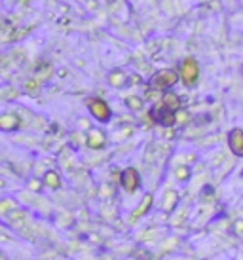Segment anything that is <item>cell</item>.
<instances>
[{
  "label": "cell",
  "instance_id": "cell-8",
  "mask_svg": "<svg viewBox=\"0 0 243 260\" xmlns=\"http://www.w3.org/2000/svg\"><path fill=\"white\" fill-rule=\"evenodd\" d=\"M0 126H2L4 130H12V128L17 126V116H2Z\"/></svg>",
  "mask_w": 243,
  "mask_h": 260
},
{
  "label": "cell",
  "instance_id": "cell-10",
  "mask_svg": "<svg viewBox=\"0 0 243 260\" xmlns=\"http://www.w3.org/2000/svg\"><path fill=\"white\" fill-rule=\"evenodd\" d=\"M101 145H103V135H101L99 131H93L91 137H89V146H95L97 148Z\"/></svg>",
  "mask_w": 243,
  "mask_h": 260
},
{
  "label": "cell",
  "instance_id": "cell-1",
  "mask_svg": "<svg viewBox=\"0 0 243 260\" xmlns=\"http://www.w3.org/2000/svg\"><path fill=\"white\" fill-rule=\"evenodd\" d=\"M177 80H179V76L175 71H160L152 76L150 86L158 87V89H165V87H171L173 84H177Z\"/></svg>",
  "mask_w": 243,
  "mask_h": 260
},
{
  "label": "cell",
  "instance_id": "cell-2",
  "mask_svg": "<svg viewBox=\"0 0 243 260\" xmlns=\"http://www.w3.org/2000/svg\"><path fill=\"white\" fill-rule=\"evenodd\" d=\"M150 116L156 120L160 126H165V128H171L173 124H175V112H173L171 108H167L165 104H162V106H156V108H152V112Z\"/></svg>",
  "mask_w": 243,
  "mask_h": 260
},
{
  "label": "cell",
  "instance_id": "cell-5",
  "mask_svg": "<svg viewBox=\"0 0 243 260\" xmlns=\"http://www.w3.org/2000/svg\"><path fill=\"white\" fill-rule=\"evenodd\" d=\"M183 78H185L186 84H194L198 80V63L194 59H186L183 63Z\"/></svg>",
  "mask_w": 243,
  "mask_h": 260
},
{
  "label": "cell",
  "instance_id": "cell-11",
  "mask_svg": "<svg viewBox=\"0 0 243 260\" xmlns=\"http://www.w3.org/2000/svg\"><path fill=\"white\" fill-rule=\"evenodd\" d=\"M46 184H50L52 188L59 186V177L55 173H48L46 175Z\"/></svg>",
  "mask_w": 243,
  "mask_h": 260
},
{
  "label": "cell",
  "instance_id": "cell-13",
  "mask_svg": "<svg viewBox=\"0 0 243 260\" xmlns=\"http://www.w3.org/2000/svg\"><path fill=\"white\" fill-rule=\"evenodd\" d=\"M177 175H179V179H186V177H188V171H186V169H179Z\"/></svg>",
  "mask_w": 243,
  "mask_h": 260
},
{
  "label": "cell",
  "instance_id": "cell-9",
  "mask_svg": "<svg viewBox=\"0 0 243 260\" xmlns=\"http://www.w3.org/2000/svg\"><path fill=\"white\" fill-rule=\"evenodd\" d=\"M150 203H152V196H146V198H144V202L141 203V207H139V209H137V211H135V217H141V215H144V213H146V209H148V205H150Z\"/></svg>",
  "mask_w": 243,
  "mask_h": 260
},
{
  "label": "cell",
  "instance_id": "cell-4",
  "mask_svg": "<svg viewBox=\"0 0 243 260\" xmlns=\"http://www.w3.org/2000/svg\"><path fill=\"white\" fill-rule=\"evenodd\" d=\"M228 145H230V150H232L236 156H243V131L242 130L230 131Z\"/></svg>",
  "mask_w": 243,
  "mask_h": 260
},
{
  "label": "cell",
  "instance_id": "cell-12",
  "mask_svg": "<svg viewBox=\"0 0 243 260\" xmlns=\"http://www.w3.org/2000/svg\"><path fill=\"white\" fill-rule=\"evenodd\" d=\"M128 104L131 106V108L139 110V108L143 106V101H141V99H137V97H129V99H128Z\"/></svg>",
  "mask_w": 243,
  "mask_h": 260
},
{
  "label": "cell",
  "instance_id": "cell-3",
  "mask_svg": "<svg viewBox=\"0 0 243 260\" xmlns=\"http://www.w3.org/2000/svg\"><path fill=\"white\" fill-rule=\"evenodd\" d=\"M87 106H89L91 114L95 116L97 120H101V122H107V120L110 118V108H108V104L105 101H101V99H89V101H87Z\"/></svg>",
  "mask_w": 243,
  "mask_h": 260
},
{
  "label": "cell",
  "instance_id": "cell-7",
  "mask_svg": "<svg viewBox=\"0 0 243 260\" xmlns=\"http://www.w3.org/2000/svg\"><path fill=\"white\" fill-rule=\"evenodd\" d=\"M163 104L175 112V110L181 106V101H179V97H177L175 93H165V95H163Z\"/></svg>",
  "mask_w": 243,
  "mask_h": 260
},
{
  "label": "cell",
  "instance_id": "cell-6",
  "mask_svg": "<svg viewBox=\"0 0 243 260\" xmlns=\"http://www.w3.org/2000/svg\"><path fill=\"white\" fill-rule=\"evenodd\" d=\"M122 186L126 188L128 192H133L135 188L139 186V173L133 167H129V169H126L122 173Z\"/></svg>",
  "mask_w": 243,
  "mask_h": 260
}]
</instances>
